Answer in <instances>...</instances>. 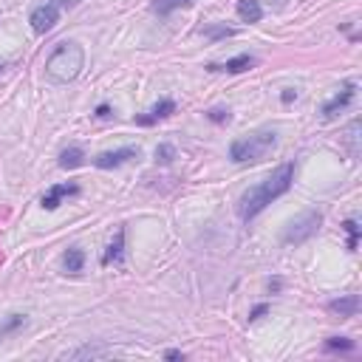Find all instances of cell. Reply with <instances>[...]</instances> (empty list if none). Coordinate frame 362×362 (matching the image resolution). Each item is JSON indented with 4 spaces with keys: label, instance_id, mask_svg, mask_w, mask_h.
<instances>
[{
    "label": "cell",
    "instance_id": "cell-1",
    "mask_svg": "<svg viewBox=\"0 0 362 362\" xmlns=\"http://www.w3.org/2000/svg\"><path fill=\"white\" fill-rule=\"evenodd\" d=\"M291 181H294V164L286 161V164H280L269 178H263L257 187H252V189L243 192V198H240V204H238L240 218H243V221H252V218H255L257 212H263L274 198H280L283 192H288Z\"/></svg>",
    "mask_w": 362,
    "mask_h": 362
},
{
    "label": "cell",
    "instance_id": "cell-2",
    "mask_svg": "<svg viewBox=\"0 0 362 362\" xmlns=\"http://www.w3.org/2000/svg\"><path fill=\"white\" fill-rule=\"evenodd\" d=\"M85 68V48L76 40H65L59 42L51 57L45 59V76L57 85H68L74 82Z\"/></svg>",
    "mask_w": 362,
    "mask_h": 362
},
{
    "label": "cell",
    "instance_id": "cell-3",
    "mask_svg": "<svg viewBox=\"0 0 362 362\" xmlns=\"http://www.w3.org/2000/svg\"><path fill=\"white\" fill-rule=\"evenodd\" d=\"M274 144H277V139L272 130H257L252 136L235 139L229 144V158L235 164H255V161H263L274 150Z\"/></svg>",
    "mask_w": 362,
    "mask_h": 362
},
{
    "label": "cell",
    "instance_id": "cell-4",
    "mask_svg": "<svg viewBox=\"0 0 362 362\" xmlns=\"http://www.w3.org/2000/svg\"><path fill=\"white\" fill-rule=\"evenodd\" d=\"M320 223H322V215L320 212H314V209H308V212H303V215H297L288 226H286V232H283V243H303V240H308V238H314L317 235V229H320Z\"/></svg>",
    "mask_w": 362,
    "mask_h": 362
},
{
    "label": "cell",
    "instance_id": "cell-5",
    "mask_svg": "<svg viewBox=\"0 0 362 362\" xmlns=\"http://www.w3.org/2000/svg\"><path fill=\"white\" fill-rule=\"evenodd\" d=\"M57 20H59L57 3H40V6L31 11V17H28V23H31V28H34L37 34H48V31L57 25Z\"/></svg>",
    "mask_w": 362,
    "mask_h": 362
},
{
    "label": "cell",
    "instance_id": "cell-6",
    "mask_svg": "<svg viewBox=\"0 0 362 362\" xmlns=\"http://www.w3.org/2000/svg\"><path fill=\"white\" fill-rule=\"evenodd\" d=\"M354 90H356V85H354V82H345V85L339 88V93L322 105V119H325V122H331L339 110H345V107L351 105V99H354Z\"/></svg>",
    "mask_w": 362,
    "mask_h": 362
},
{
    "label": "cell",
    "instance_id": "cell-7",
    "mask_svg": "<svg viewBox=\"0 0 362 362\" xmlns=\"http://www.w3.org/2000/svg\"><path fill=\"white\" fill-rule=\"evenodd\" d=\"M130 158H139V150H136V147H119V150H110V153H99V156L93 158V164L102 167V170H110V167L127 164Z\"/></svg>",
    "mask_w": 362,
    "mask_h": 362
},
{
    "label": "cell",
    "instance_id": "cell-8",
    "mask_svg": "<svg viewBox=\"0 0 362 362\" xmlns=\"http://www.w3.org/2000/svg\"><path fill=\"white\" fill-rule=\"evenodd\" d=\"M79 192V187L76 184H54L45 195H42V209H57L59 204H62V198H68V195H76Z\"/></svg>",
    "mask_w": 362,
    "mask_h": 362
},
{
    "label": "cell",
    "instance_id": "cell-9",
    "mask_svg": "<svg viewBox=\"0 0 362 362\" xmlns=\"http://www.w3.org/2000/svg\"><path fill=\"white\" fill-rule=\"evenodd\" d=\"M170 113H175V102L173 99H161L147 116H136V124H156L158 119H167Z\"/></svg>",
    "mask_w": 362,
    "mask_h": 362
},
{
    "label": "cell",
    "instance_id": "cell-10",
    "mask_svg": "<svg viewBox=\"0 0 362 362\" xmlns=\"http://www.w3.org/2000/svg\"><path fill=\"white\" fill-rule=\"evenodd\" d=\"M122 257H124V229H119L116 238L107 243V252H105L102 263H105V266H110V263H122Z\"/></svg>",
    "mask_w": 362,
    "mask_h": 362
},
{
    "label": "cell",
    "instance_id": "cell-11",
    "mask_svg": "<svg viewBox=\"0 0 362 362\" xmlns=\"http://www.w3.org/2000/svg\"><path fill=\"white\" fill-rule=\"evenodd\" d=\"M328 308L339 317H354L359 311V297L356 294H348V297H339V300H331Z\"/></svg>",
    "mask_w": 362,
    "mask_h": 362
},
{
    "label": "cell",
    "instance_id": "cell-12",
    "mask_svg": "<svg viewBox=\"0 0 362 362\" xmlns=\"http://www.w3.org/2000/svg\"><path fill=\"white\" fill-rule=\"evenodd\" d=\"M235 11H238V17H240L243 23H257V20L263 17V8H260L257 0H238Z\"/></svg>",
    "mask_w": 362,
    "mask_h": 362
},
{
    "label": "cell",
    "instance_id": "cell-13",
    "mask_svg": "<svg viewBox=\"0 0 362 362\" xmlns=\"http://www.w3.org/2000/svg\"><path fill=\"white\" fill-rule=\"evenodd\" d=\"M255 65V59L249 57V54H240V57H232V59H226L223 65H209L212 71H229V74H240V71H246V68H252Z\"/></svg>",
    "mask_w": 362,
    "mask_h": 362
},
{
    "label": "cell",
    "instance_id": "cell-14",
    "mask_svg": "<svg viewBox=\"0 0 362 362\" xmlns=\"http://www.w3.org/2000/svg\"><path fill=\"white\" fill-rule=\"evenodd\" d=\"M107 354H113L107 345H82V348L71 351L68 356L71 359H99V356H107Z\"/></svg>",
    "mask_w": 362,
    "mask_h": 362
},
{
    "label": "cell",
    "instance_id": "cell-15",
    "mask_svg": "<svg viewBox=\"0 0 362 362\" xmlns=\"http://www.w3.org/2000/svg\"><path fill=\"white\" fill-rule=\"evenodd\" d=\"M342 141H345V147H348L351 158H356V156H359V119H354V122L348 124V130H345Z\"/></svg>",
    "mask_w": 362,
    "mask_h": 362
},
{
    "label": "cell",
    "instance_id": "cell-16",
    "mask_svg": "<svg viewBox=\"0 0 362 362\" xmlns=\"http://www.w3.org/2000/svg\"><path fill=\"white\" fill-rule=\"evenodd\" d=\"M62 263H65V272H68V274H79L82 266H85V252L74 246V249L65 252V260H62Z\"/></svg>",
    "mask_w": 362,
    "mask_h": 362
},
{
    "label": "cell",
    "instance_id": "cell-17",
    "mask_svg": "<svg viewBox=\"0 0 362 362\" xmlns=\"http://www.w3.org/2000/svg\"><path fill=\"white\" fill-rule=\"evenodd\" d=\"M82 158H85V153H82L79 147H68V150L59 153V167H62V170H74V167L82 164Z\"/></svg>",
    "mask_w": 362,
    "mask_h": 362
},
{
    "label": "cell",
    "instance_id": "cell-18",
    "mask_svg": "<svg viewBox=\"0 0 362 362\" xmlns=\"http://www.w3.org/2000/svg\"><path fill=\"white\" fill-rule=\"evenodd\" d=\"M28 320H25V314H8L3 322H0V337H8V334H14L17 328H23Z\"/></svg>",
    "mask_w": 362,
    "mask_h": 362
},
{
    "label": "cell",
    "instance_id": "cell-19",
    "mask_svg": "<svg viewBox=\"0 0 362 362\" xmlns=\"http://www.w3.org/2000/svg\"><path fill=\"white\" fill-rule=\"evenodd\" d=\"M192 0H153V11L156 14H170V11H175V8H181V6H189Z\"/></svg>",
    "mask_w": 362,
    "mask_h": 362
},
{
    "label": "cell",
    "instance_id": "cell-20",
    "mask_svg": "<svg viewBox=\"0 0 362 362\" xmlns=\"http://www.w3.org/2000/svg\"><path fill=\"white\" fill-rule=\"evenodd\" d=\"M173 158H175V147L173 144H158L156 147V161L158 164H170Z\"/></svg>",
    "mask_w": 362,
    "mask_h": 362
},
{
    "label": "cell",
    "instance_id": "cell-21",
    "mask_svg": "<svg viewBox=\"0 0 362 362\" xmlns=\"http://www.w3.org/2000/svg\"><path fill=\"white\" fill-rule=\"evenodd\" d=\"M345 232H348V249L354 252L356 249V238H359V226H356V221L351 218V221H345Z\"/></svg>",
    "mask_w": 362,
    "mask_h": 362
},
{
    "label": "cell",
    "instance_id": "cell-22",
    "mask_svg": "<svg viewBox=\"0 0 362 362\" xmlns=\"http://www.w3.org/2000/svg\"><path fill=\"white\" fill-rule=\"evenodd\" d=\"M325 348H331V351H351V348H354V342H348L345 337H334V339H328V342H325Z\"/></svg>",
    "mask_w": 362,
    "mask_h": 362
},
{
    "label": "cell",
    "instance_id": "cell-23",
    "mask_svg": "<svg viewBox=\"0 0 362 362\" xmlns=\"http://www.w3.org/2000/svg\"><path fill=\"white\" fill-rule=\"evenodd\" d=\"M212 122H229V110H223V107H215V110H209L206 113Z\"/></svg>",
    "mask_w": 362,
    "mask_h": 362
},
{
    "label": "cell",
    "instance_id": "cell-24",
    "mask_svg": "<svg viewBox=\"0 0 362 362\" xmlns=\"http://www.w3.org/2000/svg\"><path fill=\"white\" fill-rule=\"evenodd\" d=\"M206 34H209V37H232L235 31H232V28H209Z\"/></svg>",
    "mask_w": 362,
    "mask_h": 362
},
{
    "label": "cell",
    "instance_id": "cell-25",
    "mask_svg": "<svg viewBox=\"0 0 362 362\" xmlns=\"http://www.w3.org/2000/svg\"><path fill=\"white\" fill-rule=\"evenodd\" d=\"M96 116H99V119L110 116V107H107V105H99V107H96Z\"/></svg>",
    "mask_w": 362,
    "mask_h": 362
},
{
    "label": "cell",
    "instance_id": "cell-26",
    "mask_svg": "<svg viewBox=\"0 0 362 362\" xmlns=\"http://www.w3.org/2000/svg\"><path fill=\"white\" fill-rule=\"evenodd\" d=\"M263 311H266V305H257V308H255V311H252V314H249V320H257V317H260V314H263Z\"/></svg>",
    "mask_w": 362,
    "mask_h": 362
},
{
    "label": "cell",
    "instance_id": "cell-27",
    "mask_svg": "<svg viewBox=\"0 0 362 362\" xmlns=\"http://www.w3.org/2000/svg\"><path fill=\"white\" fill-rule=\"evenodd\" d=\"M164 356H167V359H184V354H181V351H167Z\"/></svg>",
    "mask_w": 362,
    "mask_h": 362
},
{
    "label": "cell",
    "instance_id": "cell-28",
    "mask_svg": "<svg viewBox=\"0 0 362 362\" xmlns=\"http://www.w3.org/2000/svg\"><path fill=\"white\" fill-rule=\"evenodd\" d=\"M294 96H297V93H294V90H286V93H283V102H291V99H294Z\"/></svg>",
    "mask_w": 362,
    "mask_h": 362
},
{
    "label": "cell",
    "instance_id": "cell-29",
    "mask_svg": "<svg viewBox=\"0 0 362 362\" xmlns=\"http://www.w3.org/2000/svg\"><path fill=\"white\" fill-rule=\"evenodd\" d=\"M59 3H62V6H76L79 0H59Z\"/></svg>",
    "mask_w": 362,
    "mask_h": 362
},
{
    "label": "cell",
    "instance_id": "cell-30",
    "mask_svg": "<svg viewBox=\"0 0 362 362\" xmlns=\"http://www.w3.org/2000/svg\"><path fill=\"white\" fill-rule=\"evenodd\" d=\"M0 71H3V62H0Z\"/></svg>",
    "mask_w": 362,
    "mask_h": 362
}]
</instances>
